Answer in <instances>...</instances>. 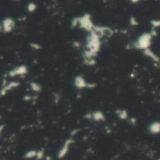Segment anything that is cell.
Here are the masks:
<instances>
[{"instance_id":"7","label":"cell","mask_w":160,"mask_h":160,"mask_svg":"<svg viewBox=\"0 0 160 160\" xmlns=\"http://www.w3.org/2000/svg\"><path fill=\"white\" fill-rule=\"evenodd\" d=\"M16 26V23L13 18L11 17H6L4 18L1 23H0V32L1 33H10L14 30Z\"/></svg>"},{"instance_id":"18","label":"cell","mask_w":160,"mask_h":160,"mask_svg":"<svg viewBox=\"0 0 160 160\" xmlns=\"http://www.w3.org/2000/svg\"><path fill=\"white\" fill-rule=\"evenodd\" d=\"M29 46H30V48H32L35 51H40L42 48V46L40 45V43H37V42H30L29 43Z\"/></svg>"},{"instance_id":"16","label":"cell","mask_w":160,"mask_h":160,"mask_svg":"<svg viewBox=\"0 0 160 160\" xmlns=\"http://www.w3.org/2000/svg\"><path fill=\"white\" fill-rule=\"evenodd\" d=\"M46 155H45V149L44 148H40L37 150V156L36 159L37 160H43L45 158Z\"/></svg>"},{"instance_id":"12","label":"cell","mask_w":160,"mask_h":160,"mask_svg":"<svg viewBox=\"0 0 160 160\" xmlns=\"http://www.w3.org/2000/svg\"><path fill=\"white\" fill-rule=\"evenodd\" d=\"M142 52H143V54H144L145 56L149 57V58H150L151 60H153V62H159V60H160L159 57H158L155 53H153L150 48L142 51Z\"/></svg>"},{"instance_id":"23","label":"cell","mask_w":160,"mask_h":160,"mask_svg":"<svg viewBox=\"0 0 160 160\" xmlns=\"http://www.w3.org/2000/svg\"><path fill=\"white\" fill-rule=\"evenodd\" d=\"M129 1L131 2V3H133V4H136V3H138V2H139L140 0H129Z\"/></svg>"},{"instance_id":"21","label":"cell","mask_w":160,"mask_h":160,"mask_svg":"<svg viewBox=\"0 0 160 160\" xmlns=\"http://www.w3.org/2000/svg\"><path fill=\"white\" fill-rule=\"evenodd\" d=\"M5 128H6V126L4 124H0V139H1L3 133L5 131Z\"/></svg>"},{"instance_id":"11","label":"cell","mask_w":160,"mask_h":160,"mask_svg":"<svg viewBox=\"0 0 160 160\" xmlns=\"http://www.w3.org/2000/svg\"><path fill=\"white\" fill-rule=\"evenodd\" d=\"M148 130L151 134H159L160 133V122L159 121H155L149 125Z\"/></svg>"},{"instance_id":"6","label":"cell","mask_w":160,"mask_h":160,"mask_svg":"<svg viewBox=\"0 0 160 160\" xmlns=\"http://www.w3.org/2000/svg\"><path fill=\"white\" fill-rule=\"evenodd\" d=\"M73 84L75 88L79 89V90H82V89H85V88H95V84L88 82L82 75H77L74 77Z\"/></svg>"},{"instance_id":"17","label":"cell","mask_w":160,"mask_h":160,"mask_svg":"<svg viewBox=\"0 0 160 160\" xmlns=\"http://www.w3.org/2000/svg\"><path fill=\"white\" fill-rule=\"evenodd\" d=\"M37 9V6L35 2H29L27 4V7H26V10L28 12H30V13H33V12H35Z\"/></svg>"},{"instance_id":"14","label":"cell","mask_w":160,"mask_h":160,"mask_svg":"<svg viewBox=\"0 0 160 160\" xmlns=\"http://www.w3.org/2000/svg\"><path fill=\"white\" fill-rule=\"evenodd\" d=\"M115 113H116V115L120 120L128 119V112H127V111L125 110V109H118V110H116V112H115Z\"/></svg>"},{"instance_id":"3","label":"cell","mask_w":160,"mask_h":160,"mask_svg":"<svg viewBox=\"0 0 160 160\" xmlns=\"http://www.w3.org/2000/svg\"><path fill=\"white\" fill-rule=\"evenodd\" d=\"M78 26L86 32H91L94 29L95 24L92 20V16L89 13H84L78 17Z\"/></svg>"},{"instance_id":"15","label":"cell","mask_w":160,"mask_h":160,"mask_svg":"<svg viewBox=\"0 0 160 160\" xmlns=\"http://www.w3.org/2000/svg\"><path fill=\"white\" fill-rule=\"evenodd\" d=\"M36 156H37V150L35 149L28 150L25 152L23 155V157L25 159H36Z\"/></svg>"},{"instance_id":"20","label":"cell","mask_w":160,"mask_h":160,"mask_svg":"<svg viewBox=\"0 0 160 160\" xmlns=\"http://www.w3.org/2000/svg\"><path fill=\"white\" fill-rule=\"evenodd\" d=\"M129 22H130V24L132 25V26H137V25L139 24V22H138V20L136 19L135 16H131Z\"/></svg>"},{"instance_id":"19","label":"cell","mask_w":160,"mask_h":160,"mask_svg":"<svg viewBox=\"0 0 160 160\" xmlns=\"http://www.w3.org/2000/svg\"><path fill=\"white\" fill-rule=\"evenodd\" d=\"M151 25H152V27L153 29L160 27V19H159V20H152L151 21Z\"/></svg>"},{"instance_id":"1","label":"cell","mask_w":160,"mask_h":160,"mask_svg":"<svg viewBox=\"0 0 160 160\" xmlns=\"http://www.w3.org/2000/svg\"><path fill=\"white\" fill-rule=\"evenodd\" d=\"M101 49V38L94 31L89 32L86 37L85 48L82 57L84 59H95Z\"/></svg>"},{"instance_id":"9","label":"cell","mask_w":160,"mask_h":160,"mask_svg":"<svg viewBox=\"0 0 160 160\" xmlns=\"http://www.w3.org/2000/svg\"><path fill=\"white\" fill-rule=\"evenodd\" d=\"M93 31L97 35H98L100 38L105 37V36H107V35H109V34H110V35L112 34V30L110 27H108V26H100V25H95Z\"/></svg>"},{"instance_id":"5","label":"cell","mask_w":160,"mask_h":160,"mask_svg":"<svg viewBox=\"0 0 160 160\" xmlns=\"http://www.w3.org/2000/svg\"><path fill=\"white\" fill-rule=\"evenodd\" d=\"M28 73V68L25 65H19L6 73L8 78H22L26 76Z\"/></svg>"},{"instance_id":"8","label":"cell","mask_w":160,"mask_h":160,"mask_svg":"<svg viewBox=\"0 0 160 160\" xmlns=\"http://www.w3.org/2000/svg\"><path fill=\"white\" fill-rule=\"evenodd\" d=\"M73 143H74V139L72 137L67 139L65 142H64L63 145L61 146V148L58 150V152H57V158L63 159L64 157H66Z\"/></svg>"},{"instance_id":"13","label":"cell","mask_w":160,"mask_h":160,"mask_svg":"<svg viewBox=\"0 0 160 160\" xmlns=\"http://www.w3.org/2000/svg\"><path fill=\"white\" fill-rule=\"evenodd\" d=\"M29 87L31 89V91L36 94H40L42 91V86L37 81H31L29 84Z\"/></svg>"},{"instance_id":"2","label":"cell","mask_w":160,"mask_h":160,"mask_svg":"<svg viewBox=\"0 0 160 160\" xmlns=\"http://www.w3.org/2000/svg\"><path fill=\"white\" fill-rule=\"evenodd\" d=\"M153 37V35L151 33H148V32L147 33H142L137 38L136 41L134 42L133 46L137 50H142V51L149 49L150 46L152 45Z\"/></svg>"},{"instance_id":"22","label":"cell","mask_w":160,"mask_h":160,"mask_svg":"<svg viewBox=\"0 0 160 160\" xmlns=\"http://www.w3.org/2000/svg\"><path fill=\"white\" fill-rule=\"evenodd\" d=\"M73 45H74V47H79V46H80V43H79L78 41H75V42L73 43Z\"/></svg>"},{"instance_id":"4","label":"cell","mask_w":160,"mask_h":160,"mask_svg":"<svg viewBox=\"0 0 160 160\" xmlns=\"http://www.w3.org/2000/svg\"><path fill=\"white\" fill-rule=\"evenodd\" d=\"M21 85V82L17 80H12L8 81L7 80L4 79V81L0 88V98H3L5 95H7L9 93L13 91L14 89H17Z\"/></svg>"},{"instance_id":"10","label":"cell","mask_w":160,"mask_h":160,"mask_svg":"<svg viewBox=\"0 0 160 160\" xmlns=\"http://www.w3.org/2000/svg\"><path fill=\"white\" fill-rule=\"evenodd\" d=\"M91 116H92V120L95 121V122H104L106 120L105 114L102 111L97 110L91 112Z\"/></svg>"}]
</instances>
